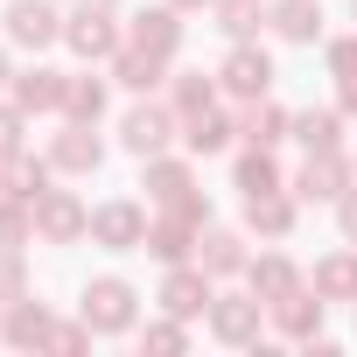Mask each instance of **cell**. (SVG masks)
<instances>
[{"instance_id":"obj_1","label":"cell","mask_w":357,"mask_h":357,"mask_svg":"<svg viewBox=\"0 0 357 357\" xmlns=\"http://www.w3.org/2000/svg\"><path fill=\"white\" fill-rule=\"evenodd\" d=\"M77 315H84L98 336H126V329L140 322V287H133V280H119V273H98V280H84Z\"/></svg>"},{"instance_id":"obj_11","label":"cell","mask_w":357,"mask_h":357,"mask_svg":"<svg viewBox=\"0 0 357 357\" xmlns=\"http://www.w3.org/2000/svg\"><path fill=\"white\" fill-rule=\"evenodd\" d=\"M0 22H8V43H15V50H50V43H63L56 0H15Z\"/></svg>"},{"instance_id":"obj_13","label":"cell","mask_w":357,"mask_h":357,"mask_svg":"<svg viewBox=\"0 0 357 357\" xmlns=\"http://www.w3.org/2000/svg\"><path fill=\"white\" fill-rule=\"evenodd\" d=\"M140 190H147L154 211H168V204L197 197V168H190V161H175V154H147V161H140Z\"/></svg>"},{"instance_id":"obj_7","label":"cell","mask_w":357,"mask_h":357,"mask_svg":"<svg viewBox=\"0 0 357 357\" xmlns=\"http://www.w3.org/2000/svg\"><path fill=\"white\" fill-rule=\"evenodd\" d=\"M50 161H56V175H98L105 168V140L91 133V119H63L50 133Z\"/></svg>"},{"instance_id":"obj_12","label":"cell","mask_w":357,"mask_h":357,"mask_svg":"<svg viewBox=\"0 0 357 357\" xmlns=\"http://www.w3.org/2000/svg\"><path fill=\"white\" fill-rule=\"evenodd\" d=\"M50 329H56V315L36 294H22V301L0 308V343H8V350H50Z\"/></svg>"},{"instance_id":"obj_15","label":"cell","mask_w":357,"mask_h":357,"mask_svg":"<svg viewBox=\"0 0 357 357\" xmlns=\"http://www.w3.org/2000/svg\"><path fill=\"white\" fill-rule=\"evenodd\" d=\"M197 266H204L211 280H238V273L252 266V252H245V231L204 225V238H197Z\"/></svg>"},{"instance_id":"obj_18","label":"cell","mask_w":357,"mask_h":357,"mask_svg":"<svg viewBox=\"0 0 357 357\" xmlns=\"http://www.w3.org/2000/svg\"><path fill=\"white\" fill-rule=\"evenodd\" d=\"M266 29L294 50L322 43V0H266Z\"/></svg>"},{"instance_id":"obj_31","label":"cell","mask_w":357,"mask_h":357,"mask_svg":"<svg viewBox=\"0 0 357 357\" xmlns=\"http://www.w3.org/2000/svg\"><path fill=\"white\" fill-rule=\"evenodd\" d=\"M29 238H36V204L0 190V245H29Z\"/></svg>"},{"instance_id":"obj_20","label":"cell","mask_w":357,"mask_h":357,"mask_svg":"<svg viewBox=\"0 0 357 357\" xmlns=\"http://www.w3.org/2000/svg\"><path fill=\"white\" fill-rule=\"evenodd\" d=\"M294 225H301V197H294V190L245 197V231H259V238H287Z\"/></svg>"},{"instance_id":"obj_37","label":"cell","mask_w":357,"mask_h":357,"mask_svg":"<svg viewBox=\"0 0 357 357\" xmlns=\"http://www.w3.org/2000/svg\"><path fill=\"white\" fill-rule=\"evenodd\" d=\"M336 105H343V119H357V77H336Z\"/></svg>"},{"instance_id":"obj_21","label":"cell","mask_w":357,"mask_h":357,"mask_svg":"<svg viewBox=\"0 0 357 357\" xmlns=\"http://www.w3.org/2000/svg\"><path fill=\"white\" fill-rule=\"evenodd\" d=\"M245 287H252L259 301H287L294 287H308V273H301L287 252H259V259L245 266Z\"/></svg>"},{"instance_id":"obj_30","label":"cell","mask_w":357,"mask_h":357,"mask_svg":"<svg viewBox=\"0 0 357 357\" xmlns=\"http://www.w3.org/2000/svg\"><path fill=\"white\" fill-rule=\"evenodd\" d=\"M211 15H218V29H225L231 43H245V36H259V22H266V0H211Z\"/></svg>"},{"instance_id":"obj_4","label":"cell","mask_w":357,"mask_h":357,"mask_svg":"<svg viewBox=\"0 0 357 357\" xmlns=\"http://www.w3.org/2000/svg\"><path fill=\"white\" fill-rule=\"evenodd\" d=\"M204 322H211V336H218V343L245 350V343H259V322H266V301H259L252 287H245V294H211Z\"/></svg>"},{"instance_id":"obj_5","label":"cell","mask_w":357,"mask_h":357,"mask_svg":"<svg viewBox=\"0 0 357 357\" xmlns=\"http://www.w3.org/2000/svg\"><path fill=\"white\" fill-rule=\"evenodd\" d=\"M91 245H105V252H140V245H147V204H133V197L98 204V211H91Z\"/></svg>"},{"instance_id":"obj_25","label":"cell","mask_w":357,"mask_h":357,"mask_svg":"<svg viewBox=\"0 0 357 357\" xmlns=\"http://www.w3.org/2000/svg\"><path fill=\"white\" fill-rule=\"evenodd\" d=\"M231 190H238V197H273V190H287L273 147H245V154L231 161Z\"/></svg>"},{"instance_id":"obj_41","label":"cell","mask_w":357,"mask_h":357,"mask_svg":"<svg viewBox=\"0 0 357 357\" xmlns=\"http://www.w3.org/2000/svg\"><path fill=\"white\" fill-rule=\"evenodd\" d=\"M0 190H8V168H0Z\"/></svg>"},{"instance_id":"obj_8","label":"cell","mask_w":357,"mask_h":357,"mask_svg":"<svg viewBox=\"0 0 357 357\" xmlns=\"http://www.w3.org/2000/svg\"><path fill=\"white\" fill-rule=\"evenodd\" d=\"M36 238H43V245H77V238H91V204H77L70 190H50V197L36 204Z\"/></svg>"},{"instance_id":"obj_16","label":"cell","mask_w":357,"mask_h":357,"mask_svg":"<svg viewBox=\"0 0 357 357\" xmlns=\"http://www.w3.org/2000/svg\"><path fill=\"white\" fill-rule=\"evenodd\" d=\"M322 308H329V301H322L315 287H294L287 301H266V315H273V329H280L287 343H315V336H322Z\"/></svg>"},{"instance_id":"obj_23","label":"cell","mask_w":357,"mask_h":357,"mask_svg":"<svg viewBox=\"0 0 357 357\" xmlns=\"http://www.w3.org/2000/svg\"><path fill=\"white\" fill-rule=\"evenodd\" d=\"M63 84H70V70H43L36 63V70H15L8 91H15L22 112H63Z\"/></svg>"},{"instance_id":"obj_27","label":"cell","mask_w":357,"mask_h":357,"mask_svg":"<svg viewBox=\"0 0 357 357\" xmlns=\"http://www.w3.org/2000/svg\"><path fill=\"white\" fill-rule=\"evenodd\" d=\"M294 140H301L308 154L343 147V105H308V112H294Z\"/></svg>"},{"instance_id":"obj_38","label":"cell","mask_w":357,"mask_h":357,"mask_svg":"<svg viewBox=\"0 0 357 357\" xmlns=\"http://www.w3.org/2000/svg\"><path fill=\"white\" fill-rule=\"evenodd\" d=\"M15 84V63H8V50H0V91H8Z\"/></svg>"},{"instance_id":"obj_36","label":"cell","mask_w":357,"mask_h":357,"mask_svg":"<svg viewBox=\"0 0 357 357\" xmlns=\"http://www.w3.org/2000/svg\"><path fill=\"white\" fill-rule=\"evenodd\" d=\"M336 225H343V238L357 245V183H350V190L336 197Z\"/></svg>"},{"instance_id":"obj_35","label":"cell","mask_w":357,"mask_h":357,"mask_svg":"<svg viewBox=\"0 0 357 357\" xmlns=\"http://www.w3.org/2000/svg\"><path fill=\"white\" fill-rule=\"evenodd\" d=\"M147 350H183L190 343V329H183V315H168V322H147V336H140Z\"/></svg>"},{"instance_id":"obj_19","label":"cell","mask_w":357,"mask_h":357,"mask_svg":"<svg viewBox=\"0 0 357 357\" xmlns=\"http://www.w3.org/2000/svg\"><path fill=\"white\" fill-rule=\"evenodd\" d=\"M238 133H245V147H280V140H294V112L273 105V98H245Z\"/></svg>"},{"instance_id":"obj_10","label":"cell","mask_w":357,"mask_h":357,"mask_svg":"<svg viewBox=\"0 0 357 357\" xmlns=\"http://www.w3.org/2000/svg\"><path fill=\"white\" fill-rule=\"evenodd\" d=\"M211 294H218V287H211V273L183 259V266H168V273H161V294H154V301H161V315H183V322H197V315L211 308Z\"/></svg>"},{"instance_id":"obj_6","label":"cell","mask_w":357,"mask_h":357,"mask_svg":"<svg viewBox=\"0 0 357 357\" xmlns=\"http://www.w3.org/2000/svg\"><path fill=\"white\" fill-rule=\"evenodd\" d=\"M218 84H225L238 105H245V98H266V91H273V56L245 36V43H231V56L218 63Z\"/></svg>"},{"instance_id":"obj_14","label":"cell","mask_w":357,"mask_h":357,"mask_svg":"<svg viewBox=\"0 0 357 357\" xmlns=\"http://www.w3.org/2000/svg\"><path fill=\"white\" fill-rule=\"evenodd\" d=\"M112 84H126L133 98H154V91H168V56H154V50H140V43H119Z\"/></svg>"},{"instance_id":"obj_22","label":"cell","mask_w":357,"mask_h":357,"mask_svg":"<svg viewBox=\"0 0 357 357\" xmlns=\"http://www.w3.org/2000/svg\"><path fill=\"white\" fill-rule=\"evenodd\" d=\"M0 168H8V197H22V204H43L50 190H56V161L50 154H8V161H0Z\"/></svg>"},{"instance_id":"obj_28","label":"cell","mask_w":357,"mask_h":357,"mask_svg":"<svg viewBox=\"0 0 357 357\" xmlns=\"http://www.w3.org/2000/svg\"><path fill=\"white\" fill-rule=\"evenodd\" d=\"M231 133H238V119H231V112H218V105H211V112H197V119H183V147H190V154H225V147H231Z\"/></svg>"},{"instance_id":"obj_17","label":"cell","mask_w":357,"mask_h":357,"mask_svg":"<svg viewBox=\"0 0 357 357\" xmlns=\"http://www.w3.org/2000/svg\"><path fill=\"white\" fill-rule=\"evenodd\" d=\"M126 43H140V50H154V56H183V8H168V0H161V8H140L133 15V29H126Z\"/></svg>"},{"instance_id":"obj_3","label":"cell","mask_w":357,"mask_h":357,"mask_svg":"<svg viewBox=\"0 0 357 357\" xmlns=\"http://www.w3.org/2000/svg\"><path fill=\"white\" fill-rule=\"evenodd\" d=\"M119 22L105 15V8H84V0H77V15H63V50L77 56V63H112L119 56Z\"/></svg>"},{"instance_id":"obj_29","label":"cell","mask_w":357,"mask_h":357,"mask_svg":"<svg viewBox=\"0 0 357 357\" xmlns=\"http://www.w3.org/2000/svg\"><path fill=\"white\" fill-rule=\"evenodd\" d=\"M218 91H225V84H218V77H204V70H175V77H168V105L183 112V119L211 112V105H218Z\"/></svg>"},{"instance_id":"obj_39","label":"cell","mask_w":357,"mask_h":357,"mask_svg":"<svg viewBox=\"0 0 357 357\" xmlns=\"http://www.w3.org/2000/svg\"><path fill=\"white\" fill-rule=\"evenodd\" d=\"M168 8H183V15H190V8H211V0H168Z\"/></svg>"},{"instance_id":"obj_42","label":"cell","mask_w":357,"mask_h":357,"mask_svg":"<svg viewBox=\"0 0 357 357\" xmlns=\"http://www.w3.org/2000/svg\"><path fill=\"white\" fill-rule=\"evenodd\" d=\"M350 161H357V154H350Z\"/></svg>"},{"instance_id":"obj_9","label":"cell","mask_w":357,"mask_h":357,"mask_svg":"<svg viewBox=\"0 0 357 357\" xmlns=\"http://www.w3.org/2000/svg\"><path fill=\"white\" fill-rule=\"evenodd\" d=\"M350 175H357V161H343V147H322V154L301 161L294 197H301V204H336V197L350 190Z\"/></svg>"},{"instance_id":"obj_40","label":"cell","mask_w":357,"mask_h":357,"mask_svg":"<svg viewBox=\"0 0 357 357\" xmlns=\"http://www.w3.org/2000/svg\"><path fill=\"white\" fill-rule=\"evenodd\" d=\"M84 8H105V15H119V0H84Z\"/></svg>"},{"instance_id":"obj_2","label":"cell","mask_w":357,"mask_h":357,"mask_svg":"<svg viewBox=\"0 0 357 357\" xmlns=\"http://www.w3.org/2000/svg\"><path fill=\"white\" fill-rule=\"evenodd\" d=\"M168 140H183V112H175L168 98H140V105H126V119H119V147L126 154H168Z\"/></svg>"},{"instance_id":"obj_26","label":"cell","mask_w":357,"mask_h":357,"mask_svg":"<svg viewBox=\"0 0 357 357\" xmlns=\"http://www.w3.org/2000/svg\"><path fill=\"white\" fill-rule=\"evenodd\" d=\"M105 105H112V84L105 77H91V70H70V84H63V119H105Z\"/></svg>"},{"instance_id":"obj_33","label":"cell","mask_w":357,"mask_h":357,"mask_svg":"<svg viewBox=\"0 0 357 357\" xmlns=\"http://www.w3.org/2000/svg\"><path fill=\"white\" fill-rule=\"evenodd\" d=\"M29 147V112L8 98V105H0V161H8V154H22Z\"/></svg>"},{"instance_id":"obj_32","label":"cell","mask_w":357,"mask_h":357,"mask_svg":"<svg viewBox=\"0 0 357 357\" xmlns=\"http://www.w3.org/2000/svg\"><path fill=\"white\" fill-rule=\"evenodd\" d=\"M22 294H29V259H22V245H0V308Z\"/></svg>"},{"instance_id":"obj_24","label":"cell","mask_w":357,"mask_h":357,"mask_svg":"<svg viewBox=\"0 0 357 357\" xmlns=\"http://www.w3.org/2000/svg\"><path fill=\"white\" fill-rule=\"evenodd\" d=\"M308 287H315L322 301H350V308H357V245L343 238V252H329V259H315V273H308Z\"/></svg>"},{"instance_id":"obj_34","label":"cell","mask_w":357,"mask_h":357,"mask_svg":"<svg viewBox=\"0 0 357 357\" xmlns=\"http://www.w3.org/2000/svg\"><path fill=\"white\" fill-rule=\"evenodd\" d=\"M322 63H329V77H357V36H329Z\"/></svg>"}]
</instances>
